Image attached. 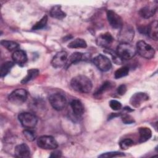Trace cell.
Returning <instances> with one entry per match:
<instances>
[{"instance_id":"obj_1","label":"cell","mask_w":158,"mask_h":158,"mask_svg":"<svg viewBox=\"0 0 158 158\" xmlns=\"http://www.w3.org/2000/svg\"><path fill=\"white\" fill-rule=\"evenodd\" d=\"M70 85L74 90L82 93H89L93 87L90 79L83 75H78L72 78Z\"/></svg>"},{"instance_id":"obj_2","label":"cell","mask_w":158,"mask_h":158,"mask_svg":"<svg viewBox=\"0 0 158 158\" xmlns=\"http://www.w3.org/2000/svg\"><path fill=\"white\" fill-rule=\"evenodd\" d=\"M115 51L119 57L123 60L133 58L136 54V49L130 43H120Z\"/></svg>"},{"instance_id":"obj_3","label":"cell","mask_w":158,"mask_h":158,"mask_svg":"<svg viewBox=\"0 0 158 158\" xmlns=\"http://www.w3.org/2000/svg\"><path fill=\"white\" fill-rule=\"evenodd\" d=\"M49 101L51 106L56 110H62L67 104L65 96L60 93L51 94L49 96Z\"/></svg>"},{"instance_id":"obj_4","label":"cell","mask_w":158,"mask_h":158,"mask_svg":"<svg viewBox=\"0 0 158 158\" xmlns=\"http://www.w3.org/2000/svg\"><path fill=\"white\" fill-rule=\"evenodd\" d=\"M136 49L139 56L147 59H152L155 54L154 49L144 41H139L137 42Z\"/></svg>"},{"instance_id":"obj_5","label":"cell","mask_w":158,"mask_h":158,"mask_svg":"<svg viewBox=\"0 0 158 158\" xmlns=\"http://www.w3.org/2000/svg\"><path fill=\"white\" fill-rule=\"evenodd\" d=\"M18 118L22 125L24 128L28 129L34 128L38 122L36 117L34 114L30 112H22L19 114Z\"/></svg>"},{"instance_id":"obj_6","label":"cell","mask_w":158,"mask_h":158,"mask_svg":"<svg viewBox=\"0 0 158 158\" xmlns=\"http://www.w3.org/2000/svg\"><path fill=\"white\" fill-rule=\"evenodd\" d=\"M135 31L132 27L129 25H123L118 35L120 43H130L134 38Z\"/></svg>"},{"instance_id":"obj_7","label":"cell","mask_w":158,"mask_h":158,"mask_svg":"<svg viewBox=\"0 0 158 158\" xmlns=\"http://www.w3.org/2000/svg\"><path fill=\"white\" fill-rule=\"evenodd\" d=\"M28 97L27 91L23 88H18L13 91L8 97L9 101L14 104L20 105L25 102Z\"/></svg>"},{"instance_id":"obj_8","label":"cell","mask_w":158,"mask_h":158,"mask_svg":"<svg viewBox=\"0 0 158 158\" xmlns=\"http://www.w3.org/2000/svg\"><path fill=\"white\" fill-rule=\"evenodd\" d=\"M37 145L43 149H55L58 147L56 140L52 136L44 135L37 139Z\"/></svg>"},{"instance_id":"obj_9","label":"cell","mask_w":158,"mask_h":158,"mask_svg":"<svg viewBox=\"0 0 158 158\" xmlns=\"http://www.w3.org/2000/svg\"><path fill=\"white\" fill-rule=\"evenodd\" d=\"M93 62L97 68L102 72L109 71L112 67L110 59L103 54H99L93 59Z\"/></svg>"},{"instance_id":"obj_10","label":"cell","mask_w":158,"mask_h":158,"mask_svg":"<svg viewBox=\"0 0 158 158\" xmlns=\"http://www.w3.org/2000/svg\"><path fill=\"white\" fill-rule=\"evenodd\" d=\"M107 18L110 25L114 28L120 29L123 25L121 17L112 10H107Z\"/></svg>"},{"instance_id":"obj_11","label":"cell","mask_w":158,"mask_h":158,"mask_svg":"<svg viewBox=\"0 0 158 158\" xmlns=\"http://www.w3.org/2000/svg\"><path fill=\"white\" fill-rule=\"evenodd\" d=\"M67 59V53L64 51H59L53 57L51 65L54 68H60L66 65Z\"/></svg>"},{"instance_id":"obj_12","label":"cell","mask_w":158,"mask_h":158,"mask_svg":"<svg viewBox=\"0 0 158 158\" xmlns=\"http://www.w3.org/2000/svg\"><path fill=\"white\" fill-rule=\"evenodd\" d=\"M113 41L114 38L109 32L101 34L96 39L97 45L101 47H103L106 49L109 48L111 46Z\"/></svg>"},{"instance_id":"obj_13","label":"cell","mask_w":158,"mask_h":158,"mask_svg":"<svg viewBox=\"0 0 158 158\" xmlns=\"http://www.w3.org/2000/svg\"><path fill=\"white\" fill-rule=\"evenodd\" d=\"M149 99V96L143 92L135 93L130 98V103L135 108L139 107L143 102Z\"/></svg>"},{"instance_id":"obj_14","label":"cell","mask_w":158,"mask_h":158,"mask_svg":"<svg viewBox=\"0 0 158 158\" xmlns=\"http://www.w3.org/2000/svg\"><path fill=\"white\" fill-rule=\"evenodd\" d=\"M14 154L17 157H30L31 152L27 144L22 143L15 146Z\"/></svg>"},{"instance_id":"obj_15","label":"cell","mask_w":158,"mask_h":158,"mask_svg":"<svg viewBox=\"0 0 158 158\" xmlns=\"http://www.w3.org/2000/svg\"><path fill=\"white\" fill-rule=\"evenodd\" d=\"M156 10V4H153V5H147L140 9V10H139V14L141 17L144 19H149L154 15Z\"/></svg>"},{"instance_id":"obj_16","label":"cell","mask_w":158,"mask_h":158,"mask_svg":"<svg viewBox=\"0 0 158 158\" xmlns=\"http://www.w3.org/2000/svg\"><path fill=\"white\" fill-rule=\"evenodd\" d=\"M12 58L15 63L20 65L25 64L27 61V56L25 51L21 49L15 51L12 54Z\"/></svg>"},{"instance_id":"obj_17","label":"cell","mask_w":158,"mask_h":158,"mask_svg":"<svg viewBox=\"0 0 158 158\" xmlns=\"http://www.w3.org/2000/svg\"><path fill=\"white\" fill-rule=\"evenodd\" d=\"M70 106L73 113L75 116L80 117H81L85 111L82 102L78 99H73L70 102Z\"/></svg>"},{"instance_id":"obj_18","label":"cell","mask_w":158,"mask_h":158,"mask_svg":"<svg viewBox=\"0 0 158 158\" xmlns=\"http://www.w3.org/2000/svg\"><path fill=\"white\" fill-rule=\"evenodd\" d=\"M146 33L152 40L157 41L158 39V23L157 20L152 21L148 27Z\"/></svg>"},{"instance_id":"obj_19","label":"cell","mask_w":158,"mask_h":158,"mask_svg":"<svg viewBox=\"0 0 158 158\" xmlns=\"http://www.w3.org/2000/svg\"><path fill=\"white\" fill-rule=\"evenodd\" d=\"M49 14L51 17L58 20H62L66 16V14L62 10L61 6L60 5L53 6L51 9Z\"/></svg>"},{"instance_id":"obj_20","label":"cell","mask_w":158,"mask_h":158,"mask_svg":"<svg viewBox=\"0 0 158 158\" xmlns=\"http://www.w3.org/2000/svg\"><path fill=\"white\" fill-rule=\"evenodd\" d=\"M139 143H144L149 140L152 136V131L148 127H140L139 128Z\"/></svg>"},{"instance_id":"obj_21","label":"cell","mask_w":158,"mask_h":158,"mask_svg":"<svg viewBox=\"0 0 158 158\" xmlns=\"http://www.w3.org/2000/svg\"><path fill=\"white\" fill-rule=\"evenodd\" d=\"M114 86V83H112L111 81H106L95 91L94 96L96 98H99L102 96L103 93L110 89Z\"/></svg>"},{"instance_id":"obj_22","label":"cell","mask_w":158,"mask_h":158,"mask_svg":"<svg viewBox=\"0 0 158 158\" xmlns=\"http://www.w3.org/2000/svg\"><path fill=\"white\" fill-rule=\"evenodd\" d=\"M39 74V70L37 69H31L28 70L27 75L22 79L21 83L22 84H25L32 80H34L37 77Z\"/></svg>"},{"instance_id":"obj_23","label":"cell","mask_w":158,"mask_h":158,"mask_svg":"<svg viewBox=\"0 0 158 158\" xmlns=\"http://www.w3.org/2000/svg\"><path fill=\"white\" fill-rule=\"evenodd\" d=\"M84 56H85L84 54L80 52H75L72 53L68 58L66 65L69 66L72 64H75L82 60Z\"/></svg>"},{"instance_id":"obj_24","label":"cell","mask_w":158,"mask_h":158,"mask_svg":"<svg viewBox=\"0 0 158 158\" xmlns=\"http://www.w3.org/2000/svg\"><path fill=\"white\" fill-rule=\"evenodd\" d=\"M86 46V42L82 38H77L69 43L68 45L70 48H85Z\"/></svg>"},{"instance_id":"obj_25","label":"cell","mask_w":158,"mask_h":158,"mask_svg":"<svg viewBox=\"0 0 158 158\" xmlns=\"http://www.w3.org/2000/svg\"><path fill=\"white\" fill-rule=\"evenodd\" d=\"M1 44L2 46L6 48L9 51H16L19 48V44L13 41H9V40H2L1 41Z\"/></svg>"},{"instance_id":"obj_26","label":"cell","mask_w":158,"mask_h":158,"mask_svg":"<svg viewBox=\"0 0 158 158\" xmlns=\"http://www.w3.org/2000/svg\"><path fill=\"white\" fill-rule=\"evenodd\" d=\"M14 63L11 61H7L4 62L1 66L0 74L1 77H5L10 70V69L14 66Z\"/></svg>"},{"instance_id":"obj_27","label":"cell","mask_w":158,"mask_h":158,"mask_svg":"<svg viewBox=\"0 0 158 158\" xmlns=\"http://www.w3.org/2000/svg\"><path fill=\"white\" fill-rule=\"evenodd\" d=\"M130 69L127 66H123L118 69L114 73V77L116 79H119L128 75Z\"/></svg>"},{"instance_id":"obj_28","label":"cell","mask_w":158,"mask_h":158,"mask_svg":"<svg viewBox=\"0 0 158 158\" xmlns=\"http://www.w3.org/2000/svg\"><path fill=\"white\" fill-rule=\"evenodd\" d=\"M48 22V16L44 15L43 16L38 22H36L32 27V30H40L41 28H43L47 23Z\"/></svg>"},{"instance_id":"obj_29","label":"cell","mask_w":158,"mask_h":158,"mask_svg":"<svg viewBox=\"0 0 158 158\" xmlns=\"http://www.w3.org/2000/svg\"><path fill=\"white\" fill-rule=\"evenodd\" d=\"M105 52L106 53H108L109 54H110L111 56V57L112 58V60H113V61L115 64L120 65L122 63V60L119 57V56L117 54L116 51H113V50H112L109 48H107V49H106Z\"/></svg>"},{"instance_id":"obj_30","label":"cell","mask_w":158,"mask_h":158,"mask_svg":"<svg viewBox=\"0 0 158 158\" xmlns=\"http://www.w3.org/2000/svg\"><path fill=\"white\" fill-rule=\"evenodd\" d=\"M134 144V141L130 138H126L124 139L123 140H122L120 143H119V146L120 147V148H122V149H127L131 147L132 146H133Z\"/></svg>"},{"instance_id":"obj_31","label":"cell","mask_w":158,"mask_h":158,"mask_svg":"<svg viewBox=\"0 0 158 158\" xmlns=\"http://www.w3.org/2000/svg\"><path fill=\"white\" fill-rule=\"evenodd\" d=\"M125 156V154L121 152L118 151H114V152H105L100 156H99V157H122Z\"/></svg>"},{"instance_id":"obj_32","label":"cell","mask_w":158,"mask_h":158,"mask_svg":"<svg viewBox=\"0 0 158 158\" xmlns=\"http://www.w3.org/2000/svg\"><path fill=\"white\" fill-rule=\"evenodd\" d=\"M23 135L25 137V138L29 141H32L35 139V134L34 133L33 131L30 130V129H26L23 131Z\"/></svg>"},{"instance_id":"obj_33","label":"cell","mask_w":158,"mask_h":158,"mask_svg":"<svg viewBox=\"0 0 158 158\" xmlns=\"http://www.w3.org/2000/svg\"><path fill=\"white\" fill-rule=\"evenodd\" d=\"M110 107L114 110H118L122 108V104L115 99H112L109 102Z\"/></svg>"},{"instance_id":"obj_34","label":"cell","mask_w":158,"mask_h":158,"mask_svg":"<svg viewBox=\"0 0 158 158\" xmlns=\"http://www.w3.org/2000/svg\"><path fill=\"white\" fill-rule=\"evenodd\" d=\"M122 120L125 124H131L135 122V120L133 119V118L131 115L127 114L122 115Z\"/></svg>"},{"instance_id":"obj_35","label":"cell","mask_w":158,"mask_h":158,"mask_svg":"<svg viewBox=\"0 0 158 158\" xmlns=\"http://www.w3.org/2000/svg\"><path fill=\"white\" fill-rule=\"evenodd\" d=\"M127 86L125 85H120L117 89V92L118 93V94L120 95V96H122L123 94H125V93L127 92Z\"/></svg>"},{"instance_id":"obj_36","label":"cell","mask_w":158,"mask_h":158,"mask_svg":"<svg viewBox=\"0 0 158 158\" xmlns=\"http://www.w3.org/2000/svg\"><path fill=\"white\" fill-rule=\"evenodd\" d=\"M62 155V153L60 151H55L54 152H52L51 156H50V157H60Z\"/></svg>"},{"instance_id":"obj_37","label":"cell","mask_w":158,"mask_h":158,"mask_svg":"<svg viewBox=\"0 0 158 158\" xmlns=\"http://www.w3.org/2000/svg\"><path fill=\"white\" fill-rule=\"evenodd\" d=\"M124 109L126 110H127V111H130V112L133 110V109H131V108H130V107H125L124 108Z\"/></svg>"}]
</instances>
